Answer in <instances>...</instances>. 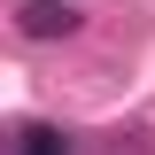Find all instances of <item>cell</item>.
<instances>
[{"instance_id":"6da1fadb","label":"cell","mask_w":155,"mask_h":155,"mask_svg":"<svg viewBox=\"0 0 155 155\" xmlns=\"http://www.w3.org/2000/svg\"><path fill=\"white\" fill-rule=\"evenodd\" d=\"M78 23H85L78 0H23V8H16V31L23 39H70Z\"/></svg>"},{"instance_id":"7a4b0ae2","label":"cell","mask_w":155,"mask_h":155,"mask_svg":"<svg viewBox=\"0 0 155 155\" xmlns=\"http://www.w3.org/2000/svg\"><path fill=\"white\" fill-rule=\"evenodd\" d=\"M16 155H70V140H62L54 124H23V140H16Z\"/></svg>"}]
</instances>
